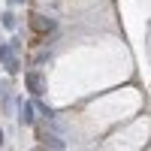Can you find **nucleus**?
<instances>
[{
  "label": "nucleus",
  "instance_id": "obj_1",
  "mask_svg": "<svg viewBox=\"0 0 151 151\" xmlns=\"http://www.w3.org/2000/svg\"><path fill=\"white\" fill-rule=\"evenodd\" d=\"M30 27L36 33H48V30H55V21L45 18V15H30Z\"/></svg>",
  "mask_w": 151,
  "mask_h": 151
},
{
  "label": "nucleus",
  "instance_id": "obj_2",
  "mask_svg": "<svg viewBox=\"0 0 151 151\" xmlns=\"http://www.w3.org/2000/svg\"><path fill=\"white\" fill-rule=\"evenodd\" d=\"M27 85L33 88V94H40V76H27Z\"/></svg>",
  "mask_w": 151,
  "mask_h": 151
}]
</instances>
